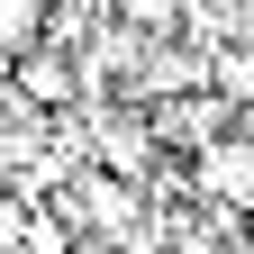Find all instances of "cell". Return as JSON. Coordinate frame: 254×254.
Returning a JSON list of instances; mask_svg holds the SVG:
<instances>
[{"label":"cell","mask_w":254,"mask_h":254,"mask_svg":"<svg viewBox=\"0 0 254 254\" xmlns=\"http://www.w3.org/2000/svg\"><path fill=\"white\" fill-rule=\"evenodd\" d=\"M9 73V100L18 109H37V118H64V109H82V64L73 55H55V46H27L0 64Z\"/></svg>","instance_id":"1"},{"label":"cell","mask_w":254,"mask_h":254,"mask_svg":"<svg viewBox=\"0 0 254 254\" xmlns=\"http://www.w3.org/2000/svg\"><path fill=\"white\" fill-rule=\"evenodd\" d=\"M190 190L209 209H254V136L245 127H227V136H209L190 154Z\"/></svg>","instance_id":"2"},{"label":"cell","mask_w":254,"mask_h":254,"mask_svg":"<svg viewBox=\"0 0 254 254\" xmlns=\"http://www.w3.org/2000/svg\"><path fill=\"white\" fill-rule=\"evenodd\" d=\"M46 46V0H0V64Z\"/></svg>","instance_id":"3"}]
</instances>
